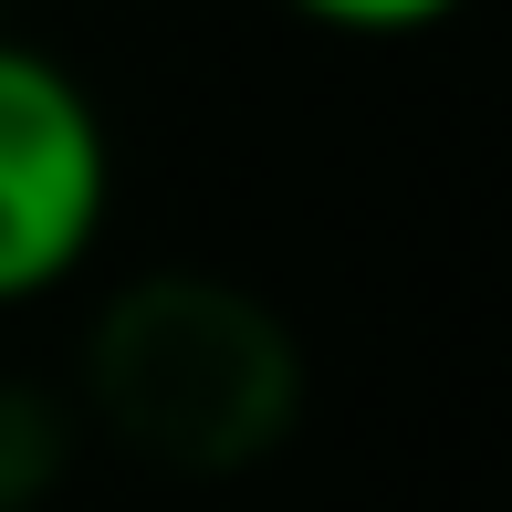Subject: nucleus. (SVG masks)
<instances>
[{
    "mask_svg": "<svg viewBox=\"0 0 512 512\" xmlns=\"http://www.w3.org/2000/svg\"><path fill=\"white\" fill-rule=\"evenodd\" d=\"M84 398L136 460L178 481L251 471L304 408V356L262 293L220 272H147L84 335Z\"/></svg>",
    "mask_w": 512,
    "mask_h": 512,
    "instance_id": "1",
    "label": "nucleus"
},
{
    "mask_svg": "<svg viewBox=\"0 0 512 512\" xmlns=\"http://www.w3.org/2000/svg\"><path fill=\"white\" fill-rule=\"evenodd\" d=\"M115 199L105 105L42 42L0 32V304L74 283Z\"/></svg>",
    "mask_w": 512,
    "mask_h": 512,
    "instance_id": "2",
    "label": "nucleus"
},
{
    "mask_svg": "<svg viewBox=\"0 0 512 512\" xmlns=\"http://www.w3.org/2000/svg\"><path fill=\"white\" fill-rule=\"evenodd\" d=\"M63 408L42 398V387H21V377H0V512H32L42 492L63 481Z\"/></svg>",
    "mask_w": 512,
    "mask_h": 512,
    "instance_id": "3",
    "label": "nucleus"
},
{
    "mask_svg": "<svg viewBox=\"0 0 512 512\" xmlns=\"http://www.w3.org/2000/svg\"><path fill=\"white\" fill-rule=\"evenodd\" d=\"M283 11L324 21V32H356V42H398V32H429V21H450L460 0H283Z\"/></svg>",
    "mask_w": 512,
    "mask_h": 512,
    "instance_id": "4",
    "label": "nucleus"
}]
</instances>
